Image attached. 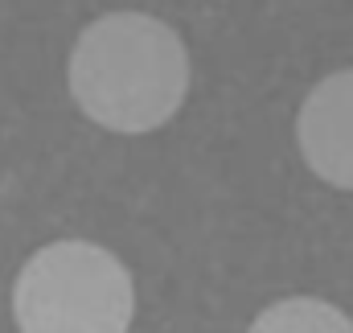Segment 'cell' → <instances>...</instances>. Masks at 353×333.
<instances>
[{
	"instance_id": "obj_1",
	"label": "cell",
	"mask_w": 353,
	"mask_h": 333,
	"mask_svg": "<svg viewBox=\"0 0 353 333\" xmlns=\"http://www.w3.org/2000/svg\"><path fill=\"white\" fill-rule=\"evenodd\" d=\"M70 91L94 124L152 132L185 103L189 54L165 21L111 12L83 29L70 54Z\"/></svg>"
},
{
	"instance_id": "obj_2",
	"label": "cell",
	"mask_w": 353,
	"mask_h": 333,
	"mask_svg": "<svg viewBox=\"0 0 353 333\" xmlns=\"http://www.w3.org/2000/svg\"><path fill=\"white\" fill-rule=\"evenodd\" d=\"M132 313L136 292L128 267L87 239L41 247L12 288L21 333H128Z\"/></svg>"
},
{
	"instance_id": "obj_3",
	"label": "cell",
	"mask_w": 353,
	"mask_h": 333,
	"mask_svg": "<svg viewBox=\"0 0 353 333\" xmlns=\"http://www.w3.org/2000/svg\"><path fill=\"white\" fill-rule=\"evenodd\" d=\"M296 144L321 181L353 189V70H337L308 91L296 115Z\"/></svg>"
},
{
	"instance_id": "obj_4",
	"label": "cell",
	"mask_w": 353,
	"mask_h": 333,
	"mask_svg": "<svg viewBox=\"0 0 353 333\" xmlns=\"http://www.w3.org/2000/svg\"><path fill=\"white\" fill-rule=\"evenodd\" d=\"M247 333H353L350 313L316 296H288L263 309Z\"/></svg>"
}]
</instances>
